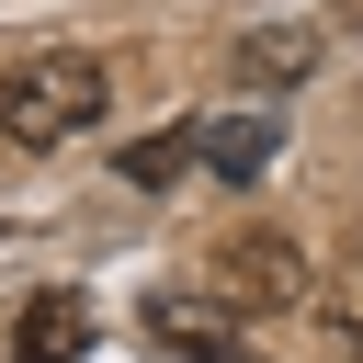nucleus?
I'll return each mask as SVG.
<instances>
[{"mask_svg": "<svg viewBox=\"0 0 363 363\" xmlns=\"http://www.w3.org/2000/svg\"><path fill=\"white\" fill-rule=\"evenodd\" d=\"M102 102H113L102 57H79V45H45V57H23V68L0 79V136H11L23 159H45V147L91 136V125H102Z\"/></svg>", "mask_w": 363, "mask_h": 363, "instance_id": "f257e3e1", "label": "nucleus"}, {"mask_svg": "<svg viewBox=\"0 0 363 363\" xmlns=\"http://www.w3.org/2000/svg\"><path fill=\"white\" fill-rule=\"evenodd\" d=\"M204 295H216V306H238V318H272V306H295V295H306V250H295L284 227H238V238H216Z\"/></svg>", "mask_w": 363, "mask_h": 363, "instance_id": "f03ea898", "label": "nucleus"}, {"mask_svg": "<svg viewBox=\"0 0 363 363\" xmlns=\"http://www.w3.org/2000/svg\"><path fill=\"white\" fill-rule=\"evenodd\" d=\"M91 295L79 284H45V295H23L11 306V329H0V363H91Z\"/></svg>", "mask_w": 363, "mask_h": 363, "instance_id": "7ed1b4c3", "label": "nucleus"}, {"mask_svg": "<svg viewBox=\"0 0 363 363\" xmlns=\"http://www.w3.org/2000/svg\"><path fill=\"white\" fill-rule=\"evenodd\" d=\"M147 340L193 352V363H238V306H216V295H147Z\"/></svg>", "mask_w": 363, "mask_h": 363, "instance_id": "20e7f679", "label": "nucleus"}, {"mask_svg": "<svg viewBox=\"0 0 363 363\" xmlns=\"http://www.w3.org/2000/svg\"><path fill=\"white\" fill-rule=\"evenodd\" d=\"M306 68H318V34H306V23H261V34L238 45V91H261V102L295 91Z\"/></svg>", "mask_w": 363, "mask_h": 363, "instance_id": "39448f33", "label": "nucleus"}, {"mask_svg": "<svg viewBox=\"0 0 363 363\" xmlns=\"http://www.w3.org/2000/svg\"><path fill=\"white\" fill-rule=\"evenodd\" d=\"M193 147H204V170H216V182H261V170H272V113H227V125H193Z\"/></svg>", "mask_w": 363, "mask_h": 363, "instance_id": "423d86ee", "label": "nucleus"}, {"mask_svg": "<svg viewBox=\"0 0 363 363\" xmlns=\"http://www.w3.org/2000/svg\"><path fill=\"white\" fill-rule=\"evenodd\" d=\"M182 170H204L193 125H159V136H136V147H125V182H136V193H170Z\"/></svg>", "mask_w": 363, "mask_h": 363, "instance_id": "0eeeda50", "label": "nucleus"}]
</instances>
